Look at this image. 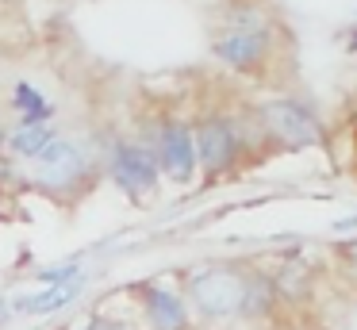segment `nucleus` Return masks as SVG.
<instances>
[{
	"instance_id": "nucleus-11",
	"label": "nucleus",
	"mask_w": 357,
	"mask_h": 330,
	"mask_svg": "<svg viewBox=\"0 0 357 330\" xmlns=\"http://www.w3.org/2000/svg\"><path fill=\"white\" fill-rule=\"evenodd\" d=\"M62 135V130L54 127V123H12L8 130H4V150H8V158H16V161H35L43 150H47L54 138Z\"/></svg>"
},
{
	"instance_id": "nucleus-15",
	"label": "nucleus",
	"mask_w": 357,
	"mask_h": 330,
	"mask_svg": "<svg viewBox=\"0 0 357 330\" xmlns=\"http://www.w3.org/2000/svg\"><path fill=\"white\" fill-rule=\"evenodd\" d=\"M334 253H338V261H342V269H346L349 280H357V234L354 238H342Z\"/></svg>"
},
{
	"instance_id": "nucleus-3",
	"label": "nucleus",
	"mask_w": 357,
	"mask_h": 330,
	"mask_svg": "<svg viewBox=\"0 0 357 330\" xmlns=\"http://www.w3.org/2000/svg\"><path fill=\"white\" fill-rule=\"evenodd\" d=\"M100 165H104V177L131 204H146L162 188V169H158V158L146 138H131V135L108 138L100 146Z\"/></svg>"
},
{
	"instance_id": "nucleus-12",
	"label": "nucleus",
	"mask_w": 357,
	"mask_h": 330,
	"mask_svg": "<svg viewBox=\"0 0 357 330\" xmlns=\"http://www.w3.org/2000/svg\"><path fill=\"white\" fill-rule=\"evenodd\" d=\"M8 107H12V115H16V123H54V115H58L54 100H47V92L31 81L12 84Z\"/></svg>"
},
{
	"instance_id": "nucleus-4",
	"label": "nucleus",
	"mask_w": 357,
	"mask_h": 330,
	"mask_svg": "<svg viewBox=\"0 0 357 330\" xmlns=\"http://www.w3.org/2000/svg\"><path fill=\"white\" fill-rule=\"evenodd\" d=\"M192 138H196V165H200L204 181H219L238 165L246 138H242L238 123L223 112H208L192 123Z\"/></svg>"
},
{
	"instance_id": "nucleus-2",
	"label": "nucleus",
	"mask_w": 357,
	"mask_h": 330,
	"mask_svg": "<svg viewBox=\"0 0 357 330\" xmlns=\"http://www.w3.org/2000/svg\"><path fill=\"white\" fill-rule=\"evenodd\" d=\"M100 146L77 135H58L35 161H27V181L54 200H77L100 181Z\"/></svg>"
},
{
	"instance_id": "nucleus-18",
	"label": "nucleus",
	"mask_w": 357,
	"mask_h": 330,
	"mask_svg": "<svg viewBox=\"0 0 357 330\" xmlns=\"http://www.w3.org/2000/svg\"><path fill=\"white\" fill-rule=\"evenodd\" d=\"M349 46H354V50H357V31H354V38H349Z\"/></svg>"
},
{
	"instance_id": "nucleus-1",
	"label": "nucleus",
	"mask_w": 357,
	"mask_h": 330,
	"mask_svg": "<svg viewBox=\"0 0 357 330\" xmlns=\"http://www.w3.org/2000/svg\"><path fill=\"white\" fill-rule=\"evenodd\" d=\"M250 261H211L196 265L185 273L181 296L188 311L204 327H223V322H242L246 307V288H250Z\"/></svg>"
},
{
	"instance_id": "nucleus-10",
	"label": "nucleus",
	"mask_w": 357,
	"mask_h": 330,
	"mask_svg": "<svg viewBox=\"0 0 357 330\" xmlns=\"http://www.w3.org/2000/svg\"><path fill=\"white\" fill-rule=\"evenodd\" d=\"M81 292H85V276L73 280V284H50V288H39V292H16V296H12V311L16 315H35V319L58 315L70 303H77Z\"/></svg>"
},
{
	"instance_id": "nucleus-17",
	"label": "nucleus",
	"mask_w": 357,
	"mask_h": 330,
	"mask_svg": "<svg viewBox=\"0 0 357 330\" xmlns=\"http://www.w3.org/2000/svg\"><path fill=\"white\" fill-rule=\"evenodd\" d=\"M334 230H357V211L346 215V219H338V223H334Z\"/></svg>"
},
{
	"instance_id": "nucleus-13",
	"label": "nucleus",
	"mask_w": 357,
	"mask_h": 330,
	"mask_svg": "<svg viewBox=\"0 0 357 330\" xmlns=\"http://www.w3.org/2000/svg\"><path fill=\"white\" fill-rule=\"evenodd\" d=\"M85 276V265L81 257H70V261H58V265H47V269H35V284L39 288H50V284H73Z\"/></svg>"
},
{
	"instance_id": "nucleus-8",
	"label": "nucleus",
	"mask_w": 357,
	"mask_h": 330,
	"mask_svg": "<svg viewBox=\"0 0 357 330\" xmlns=\"http://www.w3.org/2000/svg\"><path fill=\"white\" fill-rule=\"evenodd\" d=\"M139 311L146 330H192V311H188L181 288H169L162 280H146L135 288Z\"/></svg>"
},
{
	"instance_id": "nucleus-6",
	"label": "nucleus",
	"mask_w": 357,
	"mask_h": 330,
	"mask_svg": "<svg viewBox=\"0 0 357 330\" xmlns=\"http://www.w3.org/2000/svg\"><path fill=\"white\" fill-rule=\"evenodd\" d=\"M257 127H261V135H269L273 142L284 146V150H307V146L323 142V123H319V115L303 100H292V96L265 100L257 107Z\"/></svg>"
},
{
	"instance_id": "nucleus-16",
	"label": "nucleus",
	"mask_w": 357,
	"mask_h": 330,
	"mask_svg": "<svg viewBox=\"0 0 357 330\" xmlns=\"http://www.w3.org/2000/svg\"><path fill=\"white\" fill-rule=\"evenodd\" d=\"M16 319V311H12V296H4V292H0V327H4V322H12Z\"/></svg>"
},
{
	"instance_id": "nucleus-14",
	"label": "nucleus",
	"mask_w": 357,
	"mask_h": 330,
	"mask_svg": "<svg viewBox=\"0 0 357 330\" xmlns=\"http://www.w3.org/2000/svg\"><path fill=\"white\" fill-rule=\"evenodd\" d=\"M81 330H139L131 319H119V315H89L81 322Z\"/></svg>"
},
{
	"instance_id": "nucleus-5",
	"label": "nucleus",
	"mask_w": 357,
	"mask_h": 330,
	"mask_svg": "<svg viewBox=\"0 0 357 330\" xmlns=\"http://www.w3.org/2000/svg\"><path fill=\"white\" fill-rule=\"evenodd\" d=\"M211 54H215L227 69L254 73V69L265 61V54H269V23H265L257 12L242 8V12H234L231 20H227V27L215 35Z\"/></svg>"
},
{
	"instance_id": "nucleus-7",
	"label": "nucleus",
	"mask_w": 357,
	"mask_h": 330,
	"mask_svg": "<svg viewBox=\"0 0 357 330\" xmlns=\"http://www.w3.org/2000/svg\"><path fill=\"white\" fill-rule=\"evenodd\" d=\"M146 142H150V150H154L158 169H162L165 181L181 184V188L196 181L200 165H196V138H192V123L177 119V115H165V119H158L154 127H150Z\"/></svg>"
},
{
	"instance_id": "nucleus-9",
	"label": "nucleus",
	"mask_w": 357,
	"mask_h": 330,
	"mask_svg": "<svg viewBox=\"0 0 357 330\" xmlns=\"http://www.w3.org/2000/svg\"><path fill=\"white\" fill-rule=\"evenodd\" d=\"M269 276H273V288H277V296H280V303H284L288 315L307 311L319 299V273L311 269V261L280 257V265L269 269Z\"/></svg>"
}]
</instances>
